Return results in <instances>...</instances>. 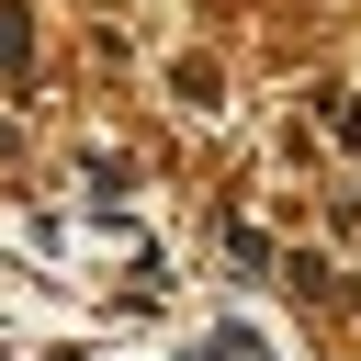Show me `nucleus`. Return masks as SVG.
<instances>
[{
    "label": "nucleus",
    "mask_w": 361,
    "mask_h": 361,
    "mask_svg": "<svg viewBox=\"0 0 361 361\" xmlns=\"http://www.w3.org/2000/svg\"><path fill=\"white\" fill-rule=\"evenodd\" d=\"M11 56H23V11L0 0V68H11Z\"/></svg>",
    "instance_id": "f257e3e1"
}]
</instances>
